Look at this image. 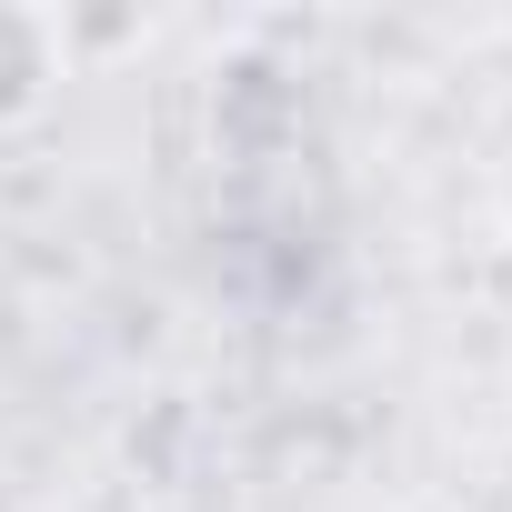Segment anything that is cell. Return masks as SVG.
<instances>
[{
  "instance_id": "cell-1",
  "label": "cell",
  "mask_w": 512,
  "mask_h": 512,
  "mask_svg": "<svg viewBox=\"0 0 512 512\" xmlns=\"http://www.w3.org/2000/svg\"><path fill=\"white\" fill-rule=\"evenodd\" d=\"M51 51H61V31H51V21H31V11H0V121L41 101V81H51Z\"/></svg>"
}]
</instances>
